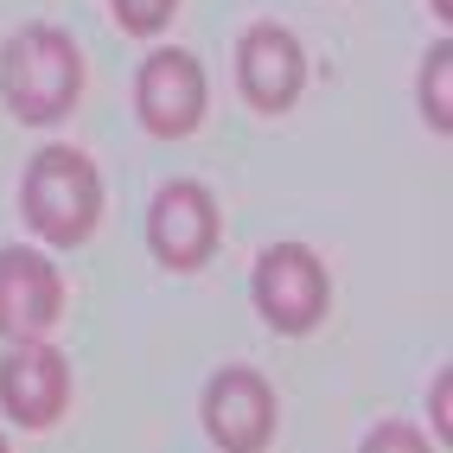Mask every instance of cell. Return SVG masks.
<instances>
[{"label":"cell","mask_w":453,"mask_h":453,"mask_svg":"<svg viewBox=\"0 0 453 453\" xmlns=\"http://www.w3.org/2000/svg\"><path fill=\"white\" fill-rule=\"evenodd\" d=\"M0 96L19 122H65L83 96V51L58 26H19L0 51Z\"/></svg>","instance_id":"obj_1"},{"label":"cell","mask_w":453,"mask_h":453,"mask_svg":"<svg viewBox=\"0 0 453 453\" xmlns=\"http://www.w3.org/2000/svg\"><path fill=\"white\" fill-rule=\"evenodd\" d=\"M19 218L33 236L58 250H77L103 218V179L77 147H39L19 179Z\"/></svg>","instance_id":"obj_2"},{"label":"cell","mask_w":453,"mask_h":453,"mask_svg":"<svg viewBox=\"0 0 453 453\" xmlns=\"http://www.w3.org/2000/svg\"><path fill=\"white\" fill-rule=\"evenodd\" d=\"M256 307H262V319L275 332H288V339L313 332L326 319V307H332L326 262L313 250H300V243L262 250V262H256Z\"/></svg>","instance_id":"obj_3"},{"label":"cell","mask_w":453,"mask_h":453,"mask_svg":"<svg viewBox=\"0 0 453 453\" xmlns=\"http://www.w3.org/2000/svg\"><path fill=\"white\" fill-rule=\"evenodd\" d=\"M218 204H211L204 186H192V179H173V186H160L154 211H147V243H154V256L166 268H204L211 256H218Z\"/></svg>","instance_id":"obj_4"},{"label":"cell","mask_w":453,"mask_h":453,"mask_svg":"<svg viewBox=\"0 0 453 453\" xmlns=\"http://www.w3.org/2000/svg\"><path fill=\"white\" fill-rule=\"evenodd\" d=\"M204 103H211V89H204V71H198V58L192 51H154L141 65L134 77V109H141V122L154 128L160 141H179V134H192L204 122Z\"/></svg>","instance_id":"obj_5"},{"label":"cell","mask_w":453,"mask_h":453,"mask_svg":"<svg viewBox=\"0 0 453 453\" xmlns=\"http://www.w3.org/2000/svg\"><path fill=\"white\" fill-rule=\"evenodd\" d=\"M204 434L224 453H262L268 434H275V389L268 377L230 365L204 383Z\"/></svg>","instance_id":"obj_6"},{"label":"cell","mask_w":453,"mask_h":453,"mask_svg":"<svg viewBox=\"0 0 453 453\" xmlns=\"http://www.w3.org/2000/svg\"><path fill=\"white\" fill-rule=\"evenodd\" d=\"M236 83H243L250 109L281 115V109H294L300 83H307V51H300V39L288 26L262 19V26H250V33L236 39Z\"/></svg>","instance_id":"obj_7"},{"label":"cell","mask_w":453,"mask_h":453,"mask_svg":"<svg viewBox=\"0 0 453 453\" xmlns=\"http://www.w3.org/2000/svg\"><path fill=\"white\" fill-rule=\"evenodd\" d=\"M0 409H7L19 428H51V421L71 409V365L51 345L19 339L0 357Z\"/></svg>","instance_id":"obj_8"},{"label":"cell","mask_w":453,"mask_h":453,"mask_svg":"<svg viewBox=\"0 0 453 453\" xmlns=\"http://www.w3.org/2000/svg\"><path fill=\"white\" fill-rule=\"evenodd\" d=\"M65 313V275L39 250H0V339H39Z\"/></svg>","instance_id":"obj_9"},{"label":"cell","mask_w":453,"mask_h":453,"mask_svg":"<svg viewBox=\"0 0 453 453\" xmlns=\"http://www.w3.org/2000/svg\"><path fill=\"white\" fill-rule=\"evenodd\" d=\"M421 115H428L434 134L453 128V39H441L421 65Z\"/></svg>","instance_id":"obj_10"},{"label":"cell","mask_w":453,"mask_h":453,"mask_svg":"<svg viewBox=\"0 0 453 453\" xmlns=\"http://www.w3.org/2000/svg\"><path fill=\"white\" fill-rule=\"evenodd\" d=\"M109 7H115V19H122V33L154 39V33H166V19L179 13V0H109Z\"/></svg>","instance_id":"obj_11"},{"label":"cell","mask_w":453,"mask_h":453,"mask_svg":"<svg viewBox=\"0 0 453 453\" xmlns=\"http://www.w3.org/2000/svg\"><path fill=\"white\" fill-rule=\"evenodd\" d=\"M357 453H434V447H428V434H421V428H409V421H383V428L365 434V447H357Z\"/></svg>","instance_id":"obj_12"},{"label":"cell","mask_w":453,"mask_h":453,"mask_svg":"<svg viewBox=\"0 0 453 453\" xmlns=\"http://www.w3.org/2000/svg\"><path fill=\"white\" fill-rule=\"evenodd\" d=\"M447 396H453V371H441V377H434V434H441V441L453 434V415H447Z\"/></svg>","instance_id":"obj_13"},{"label":"cell","mask_w":453,"mask_h":453,"mask_svg":"<svg viewBox=\"0 0 453 453\" xmlns=\"http://www.w3.org/2000/svg\"><path fill=\"white\" fill-rule=\"evenodd\" d=\"M434 19H453V0H434Z\"/></svg>","instance_id":"obj_14"},{"label":"cell","mask_w":453,"mask_h":453,"mask_svg":"<svg viewBox=\"0 0 453 453\" xmlns=\"http://www.w3.org/2000/svg\"><path fill=\"white\" fill-rule=\"evenodd\" d=\"M0 453H13V447H7V434H0Z\"/></svg>","instance_id":"obj_15"}]
</instances>
